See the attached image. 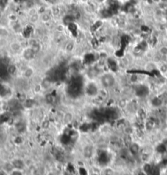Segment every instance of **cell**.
I'll list each match as a JSON object with an SVG mask.
<instances>
[{
  "label": "cell",
  "mask_w": 167,
  "mask_h": 175,
  "mask_svg": "<svg viewBox=\"0 0 167 175\" xmlns=\"http://www.w3.org/2000/svg\"><path fill=\"white\" fill-rule=\"evenodd\" d=\"M12 165L14 167V169H21V170H23L25 166V161L21 159H19V158H16V159H14V160L12 161Z\"/></svg>",
  "instance_id": "1"
},
{
  "label": "cell",
  "mask_w": 167,
  "mask_h": 175,
  "mask_svg": "<svg viewBox=\"0 0 167 175\" xmlns=\"http://www.w3.org/2000/svg\"><path fill=\"white\" fill-rule=\"evenodd\" d=\"M10 49L12 50L13 52H19L21 49V46L17 42H13L10 44Z\"/></svg>",
  "instance_id": "2"
},
{
  "label": "cell",
  "mask_w": 167,
  "mask_h": 175,
  "mask_svg": "<svg viewBox=\"0 0 167 175\" xmlns=\"http://www.w3.org/2000/svg\"><path fill=\"white\" fill-rule=\"evenodd\" d=\"M158 52L161 57H167V46H161L158 50Z\"/></svg>",
  "instance_id": "3"
},
{
  "label": "cell",
  "mask_w": 167,
  "mask_h": 175,
  "mask_svg": "<svg viewBox=\"0 0 167 175\" xmlns=\"http://www.w3.org/2000/svg\"><path fill=\"white\" fill-rule=\"evenodd\" d=\"M34 74V70L31 68H27L25 71H24V77L25 78H30Z\"/></svg>",
  "instance_id": "4"
},
{
  "label": "cell",
  "mask_w": 167,
  "mask_h": 175,
  "mask_svg": "<svg viewBox=\"0 0 167 175\" xmlns=\"http://www.w3.org/2000/svg\"><path fill=\"white\" fill-rule=\"evenodd\" d=\"M63 120L65 123H70L72 122L73 121V115L70 112H66L65 114H64V117H63Z\"/></svg>",
  "instance_id": "5"
},
{
  "label": "cell",
  "mask_w": 167,
  "mask_h": 175,
  "mask_svg": "<svg viewBox=\"0 0 167 175\" xmlns=\"http://www.w3.org/2000/svg\"><path fill=\"white\" fill-rule=\"evenodd\" d=\"M16 70H17V68L15 67V65H9L8 68H7V72H8V74H11V75L15 74V73H16Z\"/></svg>",
  "instance_id": "6"
},
{
  "label": "cell",
  "mask_w": 167,
  "mask_h": 175,
  "mask_svg": "<svg viewBox=\"0 0 167 175\" xmlns=\"http://www.w3.org/2000/svg\"><path fill=\"white\" fill-rule=\"evenodd\" d=\"M8 34H9V33H8V31H7L6 28L0 27V36H2V37H7Z\"/></svg>",
  "instance_id": "7"
},
{
  "label": "cell",
  "mask_w": 167,
  "mask_h": 175,
  "mask_svg": "<svg viewBox=\"0 0 167 175\" xmlns=\"http://www.w3.org/2000/svg\"><path fill=\"white\" fill-rule=\"evenodd\" d=\"M9 174L10 175H24L23 174L22 170H21V169H14L13 170H12Z\"/></svg>",
  "instance_id": "8"
},
{
  "label": "cell",
  "mask_w": 167,
  "mask_h": 175,
  "mask_svg": "<svg viewBox=\"0 0 167 175\" xmlns=\"http://www.w3.org/2000/svg\"><path fill=\"white\" fill-rule=\"evenodd\" d=\"M139 80V77L136 74H132L130 77V81L131 83H136Z\"/></svg>",
  "instance_id": "9"
},
{
  "label": "cell",
  "mask_w": 167,
  "mask_h": 175,
  "mask_svg": "<svg viewBox=\"0 0 167 175\" xmlns=\"http://www.w3.org/2000/svg\"><path fill=\"white\" fill-rule=\"evenodd\" d=\"M51 12H52V14L54 15H60V8L58 7H53Z\"/></svg>",
  "instance_id": "10"
},
{
  "label": "cell",
  "mask_w": 167,
  "mask_h": 175,
  "mask_svg": "<svg viewBox=\"0 0 167 175\" xmlns=\"http://www.w3.org/2000/svg\"><path fill=\"white\" fill-rule=\"evenodd\" d=\"M74 43H68L67 45H66V47H65V50L67 51H68V52H70L72 50L74 49Z\"/></svg>",
  "instance_id": "11"
},
{
  "label": "cell",
  "mask_w": 167,
  "mask_h": 175,
  "mask_svg": "<svg viewBox=\"0 0 167 175\" xmlns=\"http://www.w3.org/2000/svg\"><path fill=\"white\" fill-rule=\"evenodd\" d=\"M38 21V14H32L30 17V21L33 23H36Z\"/></svg>",
  "instance_id": "12"
},
{
  "label": "cell",
  "mask_w": 167,
  "mask_h": 175,
  "mask_svg": "<svg viewBox=\"0 0 167 175\" xmlns=\"http://www.w3.org/2000/svg\"><path fill=\"white\" fill-rule=\"evenodd\" d=\"M50 18H51V16L48 14H46V13H43V15H42V20L43 21H49Z\"/></svg>",
  "instance_id": "13"
},
{
  "label": "cell",
  "mask_w": 167,
  "mask_h": 175,
  "mask_svg": "<svg viewBox=\"0 0 167 175\" xmlns=\"http://www.w3.org/2000/svg\"><path fill=\"white\" fill-rule=\"evenodd\" d=\"M65 27L63 25H59L56 26V30L58 31L59 33H62V32H64L65 30Z\"/></svg>",
  "instance_id": "14"
},
{
  "label": "cell",
  "mask_w": 167,
  "mask_h": 175,
  "mask_svg": "<svg viewBox=\"0 0 167 175\" xmlns=\"http://www.w3.org/2000/svg\"><path fill=\"white\" fill-rule=\"evenodd\" d=\"M8 18H9V20L11 21H16V19H17V16L13 14V15H10Z\"/></svg>",
  "instance_id": "15"
},
{
  "label": "cell",
  "mask_w": 167,
  "mask_h": 175,
  "mask_svg": "<svg viewBox=\"0 0 167 175\" xmlns=\"http://www.w3.org/2000/svg\"><path fill=\"white\" fill-rule=\"evenodd\" d=\"M152 2H153V3H156V4H159V3H161V2H162V1H161V0H152Z\"/></svg>",
  "instance_id": "16"
},
{
  "label": "cell",
  "mask_w": 167,
  "mask_h": 175,
  "mask_svg": "<svg viewBox=\"0 0 167 175\" xmlns=\"http://www.w3.org/2000/svg\"><path fill=\"white\" fill-rule=\"evenodd\" d=\"M82 2H87L88 0H82Z\"/></svg>",
  "instance_id": "17"
},
{
  "label": "cell",
  "mask_w": 167,
  "mask_h": 175,
  "mask_svg": "<svg viewBox=\"0 0 167 175\" xmlns=\"http://www.w3.org/2000/svg\"><path fill=\"white\" fill-rule=\"evenodd\" d=\"M0 17H1V12H0Z\"/></svg>",
  "instance_id": "18"
}]
</instances>
